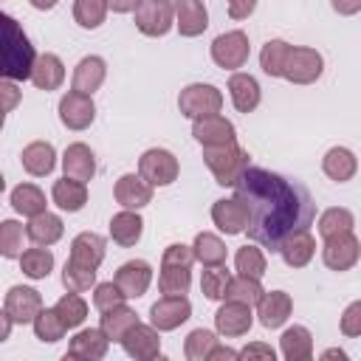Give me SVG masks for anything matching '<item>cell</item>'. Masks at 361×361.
I'll return each mask as SVG.
<instances>
[{
    "instance_id": "obj_22",
    "label": "cell",
    "mask_w": 361,
    "mask_h": 361,
    "mask_svg": "<svg viewBox=\"0 0 361 361\" xmlns=\"http://www.w3.org/2000/svg\"><path fill=\"white\" fill-rule=\"evenodd\" d=\"M212 223L223 231V234H243L245 223H248V212L237 197H220L212 206Z\"/></svg>"
},
{
    "instance_id": "obj_56",
    "label": "cell",
    "mask_w": 361,
    "mask_h": 361,
    "mask_svg": "<svg viewBox=\"0 0 361 361\" xmlns=\"http://www.w3.org/2000/svg\"><path fill=\"white\" fill-rule=\"evenodd\" d=\"M330 6H333V11L341 14V17H353V14L361 11V0H330Z\"/></svg>"
},
{
    "instance_id": "obj_4",
    "label": "cell",
    "mask_w": 361,
    "mask_h": 361,
    "mask_svg": "<svg viewBox=\"0 0 361 361\" xmlns=\"http://www.w3.org/2000/svg\"><path fill=\"white\" fill-rule=\"evenodd\" d=\"M324 71V56L316 48L307 45H290L285 68H282V79H288L290 85H313Z\"/></svg>"
},
{
    "instance_id": "obj_21",
    "label": "cell",
    "mask_w": 361,
    "mask_h": 361,
    "mask_svg": "<svg viewBox=\"0 0 361 361\" xmlns=\"http://www.w3.org/2000/svg\"><path fill=\"white\" fill-rule=\"evenodd\" d=\"M62 172L68 178H73V180H82V183L93 180V175H96V155H93V149L87 144H82V141L68 144L65 155H62Z\"/></svg>"
},
{
    "instance_id": "obj_47",
    "label": "cell",
    "mask_w": 361,
    "mask_h": 361,
    "mask_svg": "<svg viewBox=\"0 0 361 361\" xmlns=\"http://www.w3.org/2000/svg\"><path fill=\"white\" fill-rule=\"evenodd\" d=\"M62 285L65 290H73V293H85L96 285V271L93 268H85V265H76V262H65L62 268Z\"/></svg>"
},
{
    "instance_id": "obj_35",
    "label": "cell",
    "mask_w": 361,
    "mask_h": 361,
    "mask_svg": "<svg viewBox=\"0 0 361 361\" xmlns=\"http://www.w3.org/2000/svg\"><path fill=\"white\" fill-rule=\"evenodd\" d=\"M17 259H20V271H23L28 279H45V276L54 271V254H51V248H45V245L25 248Z\"/></svg>"
},
{
    "instance_id": "obj_14",
    "label": "cell",
    "mask_w": 361,
    "mask_h": 361,
    "mask_svg": "<svg viewBox=\"0 0 361 361\" xmlns=\"http://www.w3.org/2000/svg\"><path fill=\"white\" fill-rule=\"evenodd\" d=\"M3 307L14 324H31L34 316L42 310V296H39V290H34L28 285H14V288H8Z\"/></svg>"
},
{
    "instance_id": "obj_13",
    "label": "cell",
    "mask_w": 361,
    "mask_h": 361,
    "mask_svg": "<svg viewBox=\"0 0 361 361\" xmlns=\"http://www.w3.org/2000/svg\"><path fill=\"white\" fill-rule=\"evenodd\" d=\"M59 121L68 127V130H87L96 118V104H93V96H85V93H76V90H68L62 99H59Z\"/></svg>"
},
{
    "instance_id": "obj_11",
    "label": "cell",
    "mask_w": 361,
    "mask_h": 361,
    "mask_svg": "<svg viewBox=\"0 0 361 361\" xmlns=\"http://www.w3.org/2000/svg\"><path fill=\"white\" fill-rule=\"evenodd\" d=\"M192 135H195V141L200 147H223V144L237 141L234 124L220 113H209V116L192 118Z\"/></svg>"
},
{
    "instance_id": "obj_10",
    "label": "cell",
    "mask_w": 361,
    "mask_h": 361,
    "mask_svg": "<svg viewBox=\"0 0 361 361\" xmlns=\"http://www.w3.org/2000/svg\"><path fill=\"white\" fill-rule=\"evenodd\" d=\"M118 344L124 347V353H127L130 358H135V361H152V358L161 355V330H155L152 324L135 322V324L124 333V338H121Z\"/></svg>"
},
{
    "instance_id": "obj_48",
    "label": "cell",
    "mask_w": 361,
    "mask_h": 361,
    "mask_svg": "<svg viewBox=\"0 0 361 361\" xmlns=\"http://www.w3.org/2000/svg\"><path fill=\"white\" fill-rule=\"evenodd\" d=\"M228 279H231V274L226 271V265H209V268L203 271V276H200V290H203V296L212 299V302H220V299L226 296Z\"/></svg>"
},
{
    "instance_id": "obj_39",
    "label": "cell",
    "mask_w": 361,
    "mask_h": 361,
    "mask_svg": "<svg viewBox=\"0 0 361 361\" xmlns=\"http://www.w3.org/2000/svg\"><path fill=\"white\" fill-rule=\"evenodd\" d=\"M259 296H262V285H259V279L245 276V274H237V276L228 279V285H226V296H223V299L254 307Z\"/></svg>"
},
{
    "instance_id": "obj_29",
    "label": "cell",
    "mask_w": 361,
    "mask_h": 361,
    "mask_svg": "<svg viewBox=\"0 0 361 361\" xmlns=\"http://www.w3.org/2000/svg\"><path fill=\"white\" fill-rule=\"evenodd\" d=\"M62 234H65V223H62L59 214H51V212L45 209V212L28 217L25 237H28L34 245H45V248H48V245H54L56 240H62Z\"/></svg>"
},
{
    "instance_id": "obj_53",
    "label": "cell",
    "mask_w": 361,
    "mask_h": 361,
    "mask_svg": "<svg viewBox=\"0 0 361 361\" xmlns=\"http://www.w3.org/2000/svg\"><path fill=\"white\" fill-rule=\"evenodd\" d=\"M20 102H23V90L17 87V82L0 79V110L3 113H11V110L20 107Z\"/></svg>"
},
{
    "instance_id": "obj_3",
    "label": "cell",
    "mask_w": 361,
    "mask_h": 361,
    "mask_svg": "<svg viewBox=\"0 0 361 361\" xmlns=\"http://www.w3.org/2000/svg\"><path fill=\"white\" fill-rule=\"evenodd\" d=\"M203 164L209 166V172L220 186H234V180L245 172V166H251L248 152L237 141L223 147H203Z\"/></svg>"
},
{
    "instance_id": "obj_30",
    "label": "cell",
    "mask_w": 361,
    "mask_h": 361,
    "mask_svg": "<svg viewBox=\"0 0 361 361\" xmlns=\"http://www.w3.org/2000/svg\"><path fill=\"white\" fill-rule=\"evenodd\" d=\"M322 169H324V175H327L330 180L347 183V180H353L355 172H358V158H355V152L347 149V147H330V149L324 152V158H322Z\"/></svg>"
},
{
    "instance_id": "obj_17",
    "label": "cell",
    "mask_w": 361,
    "mask_h": 361,
    "mask_svg": "<svg viewBox=\"0 0 361 361\" xmlns=\"http://www.w3.org/2000/svg\"><path fill=\"white\" fill-rule=\"evenodd\" d=\"M293 313V299L285 290H262V296L257 299V316L259 324L268 330H276L288 322V316Z\"/></svg>"
},
{
    "instance_id": "obj_40",
    "label": "cell",
    "mask_w": 361,
    "mask_h": 361,
    "mask_svg": "<svg viewBox=\"0 0 361 361\" xmlns=\"http://www.w3.org/2000/svg\"><path fill=\"white\" fill-rule=\"evenodd\" d=\"M31 324H34V336H37L42 344H54V341L65 338V333H68L65 322L59 319V313H56L54 307H42V310L34 316Z\"/></svg>"
},
{
    "instance_id": "obj_6",
    "label": "cell",
    "mask_w": 361,
    "mask_h": 361,
    "mask_svg": "<svg viewBox=\"0 0 361 361\" xmlns=\"http://www.w3.org/2000/svg\"><path fill=\"white\" fill-rule=\"evenodd\" d=\"M178 172H180V164L178 158L164 149V147H152L147 152H141L138 158V175L155 189V186H169L178 180Z\"/></svg>"
},
{
    "instance_id": "obj_63",
    "label": "cell",
    "mask_w": 361,
    "mask_h": 361,
    "mask_svg": "<svg viewBox=\"0 0 361 361\" xmlns=\"http://www.w3.org/2000/svg\"><path fill=\"white\" fill-rule=\"evenodd\" d=\"M3 124H6V113L0 110V130H3Z\"/></svg>"
},
{
    "instance_id": "obj_36",
    "label": "cell",
    "mask_w": 361,
    "mask_h": 361,
    "mask_svg": "<svg viewBox=\"0 0 361 361\" xmlns=\"http://www.w3.org/2000/svg\"><path fill=\"white\" fill-rule=\"evenodd\" d=\"M11 206L23 217H34V214L45 212V192L34 183H20L11 189Z\"/></svg>"
},
{
    "instance_id": "obj_18",
    "label": "cell",
    "mask_w": 361,
    "mask_h": 361,
    "mask_svg": "<svg viewBox=\"0 0 361 361\" xmlns=\"http://www.w3.org/2000/svg\"><path fill=\"white\" fill-rule=\"evenodd\" d=\"M172 11H175V28L180 31V37H200L209 28V11L203 0H172Z\"/></svg>"
},
{
    "instance_id": "obj_5",
    "label": "cell",
    "mask_w": 361,
    "mask_h": 361,
    "mask_svg": "<svg viewBox=\"0 0 361 361\" xmlns=\"http://www.w3.org/2000/svg\"><path fill=\"white\" fill-rule=\"evenodd\" d=\"M220 107H223V93L209 82H192L178 93V110L186 118L220 113Z\"/></svg>"
},
{
    "instance_id": "obj_27",
    "label": "cell",
    "mask_w": 361,
    "mask_h": 361,
    "mask_svg": "<svg viewBox=\"0 0 361 361\" xmlns=\"http://www.w3.org/2000/svg\"><path fill=\"white\" fill-rule=\"evenodd\" d=\"M20 161H23V169L34 178H45L54 172L56 166V149L51 141H31L23 147L20 152Z\"/></svg>"
},
{
    "instance_id": "obj_41",
    "label": "cell",
    "mask_w": 361,
    "mask_h": 361,
    "mask_svg": "<svg viewBox=\"0 0 361 361\" xmlns=\"http://www.w3.org/2000/svg\"><path fill=\"white\" fill-rule=\"evenodd\" d=\"M288 51H290V42L285 39H268L259 51V68L262 73H268L271 79H279L282 76V68H285V59H288Z\"/></svg>"
},
{
    "instance_id": "obj_38",
    "label": "cell",
    "mask_w": 361,
    "mask_h": 361,
    "mask_svg": "<svg viewBox=\"0 0 361 361\" xmlns=\"http://www.w3.org/2000/svg\"><path fill=\"white\" fill-rule=\"evenodd\" d=\"M192 285V271L183 265H161L158 274V290L164 296H186Z\"/></svg>"
},
{
    "instance_id": "obj_34",
    "label": "cell",
    "mask_w": 361,
    "mask_h": 361,
    "mask_svg": "<svg viewBox=\"0 0 361 361\" xmlns=\"http://www.w3.org/2000/svg\"><path fill=\"white\" fill-rule=\"evenodd\" d=\"M135 322H138V313H135L133 307H127V305H116V307H110V310L102 313L99 327H102V333H104L110 341H121L124 333H127Z\"/></svg>"
},
{
    "instance_id": "obj_49",
    "label": "cell",
    "mask_w": 361,
    "mask_h": 361,
    "mask_svg": "<svg viewBox=\"0 0 361 361\" xmlns=\"http://www.w3.org/2000/svg\"><path fill=\"white\" fill-rule=\"evenodd\" d=\"M23 254V226L17 220H0V257L17 259Z\"/></svg>"
},
{
    "instance_id": "obj_37",
    "label": "cell",
    "mask_w": 361,
    "mask_h": 361,
    "mask_svg": "<svg viewBox=\"0 0 361 361\" xmlns=\"http://www.w3.org/2000/svg\"><path fill=\"white\" fill-rule=\"evenodd\" d=\"M192 251H195V259L203 262L206 268L226 262V243L212 231H200L195 237V243H192Z\"/></svg>"
},
{
    "instance_id": "obj_1",
    "label": "cell",
    "mask_w": 361,
    "mask_h": 361,
    "mask_svg": "<svg viewBox=\"0 0 361 361\" xmlns=\"http://www.w3.org/2000/svg\"><path fill=\"white\" fill-rule=\"evenodd\" d=\"M234 197L248 212V240L271 254L279 251L288 234L310 228L316 220V203L305 183L262 166H245V172L234 180Z\"/></svg>"
},
{
    "instance_id": "obj_62",
    "label": "cell",
    "mask_w": 361,
    "mask_h": 361,
    "mask_svg": "<svg viewBox=\"0 0 361 361\" xmlns=\"http://www.w3.org/2000/svg\"><path fill=\"white\" fill-rule=\"evenodd\" d=\"M6 189V178H3V172H0V192Z\"/></svg>"
},
{
    "instance_id": "obj_42",
    "label": "cell",
    "mask_w": 361,
    "mask_h": 361,
    "mask_svg": "<svg viewBox=\"0 0 361 361\" xmlns=\"http://www.w3.org/2000/svg\"><path fill=\"white\" fill-rule=\"evenodd\" d=\"M353 226H355V214L344 206H333V209H324L319 214V234L322 237H336V234L353 231Z\"/></svg>"
},
{
    "instance_id": "obj_46",
    "label": "cell",
    "mask_w": 361,
    "mask_h": 361,
    "mask_svg": "<svg viewBox=\"0 0 361 361\" xmlns=\"http://www.w3.org/2000/svg\"><path fill=\"white\" fill-rule=\"evenodd\" d=\"M214 344H217V336H214L212 330H206V327H197V330H192V333L186 336V341H183V355H186L189 361H209V353H212Z\"/></svg>"
},
{
    "instance_id": "obj_20",
    "label": "cell",
    "mask_w": 361,
    "mask_h": 361,
    "mask_svg": "<svg viewBox=\"0 0 361 361\" xmlns=\"http://www.w3.org/2000/svg\"><path fill=\"white\" fill-rule=\"evenodd\" d=\"M107 347H110V338L102 333V327H85L71 338L65 355L79 361H99L107 355Z\"/></svg>"
},
{
    "instance_id": "obj_24",
    "label": "cell",
    "mask_w": 361,
    "mask_h": 361,
    "mask_svg": "<svg viewBox=\"0 0 361 361\" xmlns=\"http://www.w3.org/2000/svg\"><path fill=\"white\" fill-rule=\"evenodd\" d=\"M104 251H107V243L96 231H79L71 240V262H76V265H85V268L96 271L104 259Z\"/></svg>"
},
{
    "instance_id": "obj_54",
    "label": "cell",
    "mask_w": 361,
    "mask_h": 361,
    "mask_svg": "<svg viewBox=\"0 0 361 361\" xmlns=\"http://www.w3.org/2000/svg\"><path fill=\"white\" fill-rule=\"evenodd\" d=\"M237 358H262V361H274L276 353L271 344H262V341H254V344H245L243 350H237Z\"/></svg>"
},
{
    "instance_id": "obj_50",
    "label": "cell",
    "mask_w": 361,
    "mask_h": 361,
    "mask_svg": "<svg viewBox=\"0 0 361 361\" xmlns=\"http://www.w3.org/2000/svg\"><path fill=\"white\" fill-rule=\"evenodd\" d=\"M124 302H127V296L121 293V288L116 282H99V285H93V307L99 313H104V310H110L116 305H124Z\"/></svg>"
},
{
    "instance_id": "obj_43",
    "label": "cell",
    "mask_w": 361,
    "mask_h": 361,
    "mask_svg": "<svg viewBox=\"0 0 361 361\" xmlns=\"http://www.w3.org/2000/svg\"><path fill=\"white\" fill-rule=\"evenodd\" d=\"M54 310L59 313V319L65 322L68 330L82 327V322L87 319V302L79 293H73V290H68L65 296H59V302L54 305Z\"/></svg>"
},
{
    "instance_id": "obj_25",
    "label": "cell",
    "mask_w": 361,
    "mask_h": 361,
    "mask_svg": "<svg viewBox=\"0 0 361 361\" xmlns=\"http://www.w3.org/2000/svg\"><path fill=\"white\" fill-rule=\"evenodd\" d=\"M104 76H107V62L102 56H96V54L82 56L73 68V90L85 93V96H93L104 85Z\"/></svg>"
},
{
    "instance_id": "obj_7",
    "label": "cell",
    "mask_w": 361,
    "mask_h": 361,
    "mask_svg": "<svg viewBox=\"0 0 361 361\" xmlns=\"http://www.w3.org/2000/svg\"><path fill=\"white\" fill-rule=\"evenodd\" d=\"M248 54H251V42L245 31H226L212 39V59L223 71L243 68L248 62Z\"/></svg>"
},
{
    "instance_id": "obj_51",
    "label": "cell",
    "mask_w": 361,
    "mask_h": 361,
    "mask_svg": "<svg viewBox=\"0 0 361 361\" xmlns=\"http://www.w3.org/2000/svg\"><path fill=\"white\" fill-rule=\"evenodd\" d=\"M192 262H195L192 245H186V243H172V245L164 248L161 265H183V268H192Z\"/></svg>"
},
{
    "instance_id": "obj_58",
    "label": "cell",
    "mask_w": 361,
    "mask_h": 361,
    "mask_svg": "<svg viewBox=\"0 0 361 361\" xmlns=\"http://www.w3.org/2000/svg\"><path fill=\"white\" fill-rule=\"evenodd\" d=\"M223 358L234 361V358H237V350L223 347V344H214V347H212V353H209V361H223Z\"/></svg>"
},
{
    "instance_id": "obj_8",
    "label": "cell",
    "mask_w": 361,
    "mask_h": 361,
    "mask_svg": "<svg viewBox=\"0 0 361 361\" xmlns=\"http://www.w3.org/2000/svg\"><path fill=\"white\" fill-rule=\"evenodd\" d=\"M175 25L172 0H141L135 8V28L144 37H164Z\"/></svg>"
},
{
    "instance_id": "obj_15",
    "label": "cell",
    "mask_w": 361,
    "mask_h": 361,
    "mask_svg": "<svg viewBox=\"0 0 361 361\" xmlns=\"http://www.w3.org/2000/svg\"><path fill=\"white\" fill-rule=\"evenodd\" d=\"M113 282L121 288L127 299H141L152 282V265L147 259H127L124 265H118Z\"/></svg>"
},
{
    "instance_id": "obj_23",
    "label": "cell",
    "mask_w": 361,
    "mask_h": 361,
    "mask_svg": "<svg viewBox=\"0 0 361 361\" xmlns=\"http://www.w3.org/2000/svg\"><path fill=\"white\" fill-rule=\"evenodd\" d=\"M276 254H282L288 268H305L316 254V237L310 234V228H299L282 240Z\"/></svg>"
},
{
    "instance_id": "obj_57",
    "label": "cell",
    "mask_w": 361,
    "mask_h": 361,
    "mask_svg": "<svg viewBox=\"0 0 361 361\" xmlns=\"http://www.w3.org/2000/svg\"><path fill=\"white\" fill-rule=\"evenodd\" d=\"M107 3V11H116V14H130L138 8L141 0H104Z\"/></svg>"
},
{
    "instance_id": "obj_31",
    "label": "cell",
    "mask_w": 361,
    "mask_h": 361,
    "mask_svg": "<svg viewBox=\"0 0 361 361\" xmlns=\"http://www.w3.org/2000/svg\"><path fill=\"white\" fill-rule=\"evenodd\" d=\"M141 234H144V220H141L138 212H133V209H121L118 214L110 217V237H113L116 245H121V248H133V245L141 240Z\"/></svg>"
},
{
    "instance_id": "obj_60",
    "label": "cell",
    "mask_w": 361,
    "mask_h": 361,
    "mask_svg": "<svg viewBox=\"0 0 361 361\" xmlns=\"http://www.w3.org/2000/svg\"><path fill=\"white\" fill-rule=\"evenodd\" d=\"M28 3H31L37 11H51V8H54L59 0H28Z\"/></svg>"
},
{
    "instance_id": "obj_28",
    "label": "cell",
    "mask_w": 361,
    "mask_h": 361,
    "mask_svg": "<svg viewBox=\"0 0 361 361\" xmlns=\"http://www.w3.org/2000/svg\"><path fill=\"white\" fill-rule=\"evenodd\" d=\"M37 90H56L62 82H65V65L56 54L45 51V54H37L34 59V68H31V76Z\"/></svg>"
},
{
    "instance_id": "obj_45",
    "label": "cell",
    "mask_w": 361,
    "mask_h": 361,
    "mask_svg": "<svg viewBox=\"0 0 361 361\" xmlns=\"http://www.w3.org/2000/svg\"><path fill=\"white\" fill-rule=\"evenodd\" d=\"M107 17V3L104 0H73V20L76 25L93 31L104 23Z\"/></svg>"
},
{
    "instance_id": "obj_61",
    "label": "cell",
    "mask_w": 361,
    "mask_h": 361,
    "mask_svg": "<svg viewBox=\"0 0 361 361\" xmlns=\"http://www.w3.org/2000/svg\"><path fill=\"white\" fill-rule=\"evenodd\" d=\"M322 358H338V361H347V353H344V350H338V347H333V350H324V353H322Z\"/></svg>"
},
{
    "instance_id": "obj_52",
    "label": "cell",
    "mask_w": 361,
    "mask_h": 361,
    "mask_svg": "<svg viewBox=\"0 0 361 361\" xmlns=\"http://www.w3.org/2000/svg\"><path fill=\"white\" fill-rule=\"evenodd\" d=\"M338 327H341V333H344L347 338H355V336H361V302H353V305H347V310L341 313V322H338Z\"/></svg>"
},
{
    "instance_id": "obj_19",
    "label": "cell",
    "mask_w": 361,
    "mask_h": 361,
    "mask_svg": "<svg viewBox=\"0 0 361 361\" xmlns=\"http://www.w3.org/2000/svg\"><path fill=\"white\" fill-rule=\"evenodd\" d=\"M113 197H116V203H118L121 209H133V212H138V209H144V206L152 203V186H149L141 175L127 172V175H121V178L116 180V186H113Z\"/></svg>"
},
{
    "instance_id": "obj_2",
    "label": "cell",
    "mask_w": 361,
    "mask_h": 361,
    "mask_svg": "<svg viewBox=\"0 0 361 361\" xmlns=\"http://www.w3.org/2000/svg\"><path fill=\"white\" fill-rule=\"evenodd\" d=\"M37 51L28 39V34L23 31V25L0 11V79H11V82H25L31 76Z\"/></svg>"
},
{
    "instance_id": "obj_55",
    "label": "cell",
    "mask_w": 361,
    "mask_h": 361,
    "mask_svg": "<svg viewBox=\"0 0 361 361\" xmlns=\"http://www.w3.org/2000/svg\"><path fill=\"white\" fill-rule=\"evenodd\" d=\"M226 6H228L231 20H248L257 8V0H226Z\"/></svg>"
},
{
    "instance_id": "obj_59",
    "label": "cell",
    "mask_w": 361,
    "mask_h": 361,
    "mask_svg": "<svg viewBox=\"0 0 361 361\" xmlns=\"http://www.w3.org/2000/svg\"><path fill=\"white\" fill-rule=\"evenodd\" d=\"M11 316L6 313V307H0V344L3 341H8V336H11Z\"/></svg>"
},
{
    "instance_id": "obj_44",
    "label": "cell",
    "mask_w": 361,
    "mask_h": 361,
    "mask_svg": "<svg viewBox=\"0 0 361 361\" xmlns=\"http://www.w3.org/2000/svg\"><path fill=\"white\" fill-rule=\"evenodd\" d=\"M234 265H237L240 274L254 276V279H262V274H265V268H268L265 254H262V248H259L257 243H254V245H240L237 254H234Z\"/></svg>"
},
{
    "instance_id": "obj_12",
    "label": "cell",
    "mask_w": 361,
    "mask_h": 361,
    "mask_svg": "<svg viewBox=\"0 0 361 361\" xmlns=\"http://www.w3.org/2000/svg\"><path fill=\"white\" fill-rule=\"evenodd\" d=\"M189 316H192V302L186 296H161L149 307V324L161 333H169V330L180 327Z\"/></svg>"
},
{
    "instance_id": "obj_26",
    "label": "cell",
    "mask_w": 361,
    "mask_h": 361,
    "mask_svg": "<svg viewBox=\"0 0 361 361\" xmlns=\"http://www.w3.org/2000/svg\"><path fill=\"white\" fill-rule=\"evenodd\" d=\"M228 96H231V104H234L240 113H254V110L259 107L262 90H259V82H257L251 73L234 71L231 79H228Z\"/></svg>"
},
{
    "instance_id": "obj_16",
    "label": "cell",
    "mask_w": 361,
    "mask_h": 361,
    "mask_svg": "<svg viewBox=\"0 0 361 361\" xmlns=\"http://www.w3.org/2000/svg\"><path fill=\"white\" fill-rule=\"evenodd\" d=\"M254 324V313L248 305H240V302H223L214 313V330L226 338H237V336H245Z\"/></svg>"
},
{
    "instance_id": "obj_9",
    "label": "cell",
    "mask_w": 361,
    "mask_h": 361,
    "mask_svg": "<svg viewBox=\"0 0 361 361\" xmlns=\"http://www.w3.org/2000/svg\"><path fill=\"white\" fill-rule=\"evenodd\" d=\"M361 257V243L353 231H344V234H336V237H324V245H322V259L330 271H350L355 268Z\"/></svg>"
},
{
    "instance_id": "obj_32",
    "label": "cell",
    "mask_w": 361,
    "mask_h": 361,
    "mask_svg": "<svg viewBox=\"0 0 361 361\" xmlns=\"http://www.w3.org/2000/svg\"><path fill=\"white\" fill-rule=\"evenodd\" d=\"M51 200L62 209V212H82L85 203H87V183L82 180H73V178H59L54 180V189H51Z\"/></svg>"
},
{
    "instance_id": "obj_33",
    "label": "cell",
    "mask_w": 361,
    "mask_h": 361,
    "mask_svg": "<svg viewBox=\"0 0 361 361\" xmlns=\"http://www.w3.org/2000/svg\"><path fill=\"white\" fill-rule=\"evenodd\" d=\"M279 350L285 355V361H310L313 358V336L307 327L293 324L282 333L279 338Z\"/></svg>"
}]
</instances>
